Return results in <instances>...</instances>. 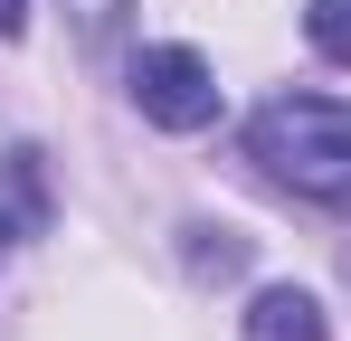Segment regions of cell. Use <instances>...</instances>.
<instances>
[{"label":"cell","instance_id":"6da1fadb","mask_svg":"<svg viewBox=\"0 0 351 341\" xmlns=\"http://www.w3.org/2000/svg\"><path fill=\"white\" fill-rule=\"evenodd\" d=\"M247 152L266 162L276 190L313 209H351V105L342 95H276L247 123Z\"/></svg>","mask_w":351,"mask_h":341},{"label":"cell","instance_id":"7a4b0ae2","mask_svg":"<svg viewBox=\"0 0 351 341\" xmlns=\"http://www.w3.org/2000/svg\"><path fill=\"white\" fill-rule=\"evenodd\" d=\"M123 86H133L143 123H162V133H199V123H219V76H209L199 48H143Z\"/></svg>","mask_w":351,"mask_h":341},{"label":"cell","instance_id":"3957f363","mask_svg":"<svg viewBox=\"0 0 351 341\" xmlns=\"http://www.w3.org/2000/svg\"><path fill=\"white\" fill-rule=\"evenodd\" d=\"M247 341H323V303L304 284H266L247 303Z\"/></svg>","mask_w":351,"mask_h":341},{"label":"cell","instance_id":"277c9868","mask_svg":"<svg viewBox=\"0 0 351 341\" xmlns=\"http://www.w3.org/2000/svg\"><path fill=\"white\" fill-rule=\"evenodd\" d=\"M304 38L332 57V66H351V0H313L304 10Z\"/></svg>","mask_w":351,"mask_h":341},{"label":"cell","instance_id":"5b68a950","mask_svg":"<svg viewBox=\"0 0 351 341\" xmlns=\"http://www.w3.org/2000/svg\"><path fill=\"white\" fill-rule=\"evenodd\" d=\"M190 266H199V275H237V266H247V237H228V227H190Z\"/></svg>","mask_w":351,"mask_h":341},{"label":"cell","instance_id":"8992f818","mask_svg":"<svg viewBox=\"0 0 351 341\" xmlns=\"http://www.w3.org/2000/svg\"><path fill=\"white\" fill-rule=\"evenodd\" d=\"M76 10H86V38H114V10H123V0H76Z\"/></svg>","mask_w":351,"mask_h":341},{"label":"cell","instance_id":"52a82bcc","mask_svg":"<svg viewBox=\"0 0 351 341\" xmlns=\"http://www.w3.org/2000/svg\"><path fill=\"white\" fill-rule=\"evenodd\" d=\"M29 29V0H0V38H19Z\"/></svg>","mask_w":351,"mask_h":341},{"label":"cell","instance_id":"ba28073f","mask_svg":"<svg viewBox=\"0 0 351 341\" xmlns=\"http://www.w3.org/2000/svg\"><path fill=\"white\" fill-rule=\"evenodd\" d=\"M0 247H10V237H0Z\"/></svg>","mask_w":351,"mask_h":341}]
</instances>
